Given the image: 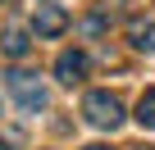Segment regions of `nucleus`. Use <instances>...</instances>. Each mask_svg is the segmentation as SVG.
<instances>
[{
    "mask_svg": "<svg viewBox=\"0 0 155 150\" xmlns=\"http://www.w3.org/2000/svg\"><path fill=\"white\" fill-rule=\"evenodd\" d=\"M5 87H9V96H14L28 114H37V109L50 105V96H46V87H41V78H37L32 68H9V73H5Z\"/></svg>",
    "mask_w": 155,
    "mask_h": 150,
    "instance_id": "f257e3e1",
    "label": "nucleus"
},
{
    "mask_svg": "<svg viewBox=\"0 0 155 150\" xmlns=\"http://www.w3.org/2000/svg\"><path fill=\"white\" fill-rule=\"evenodd\" d=\"M82 114H87V123H91V127H101V132H114V127L123 123V100H119L114 91H87V100H82Z\"/></svg>",
    "mask_w": 155,
    "mask_h": 150,
    "instance_id": "f03ea898",
    "label": "nucleus"
},
{
    "mask_svg": "<svg viewBox=\"0 0 155 150\" xmlns=\"http://www.w3.org/2000/svg\"><path fill=\"white\" fill-rule=\"evenodd\" d=\"M64 32H68V14H64L59 5H37L32 37H46V41H55V37H64Z\"/></svg>",
    "mask_w": 155,
    "mask_h": 150,
    "instance_id": "7ed1b4c3",
    "label": "nucleus"
},
{
    "mask_svg": "<svg viewBox=\"0 0 155 150\" xmlns=\"http://www.w3.org/2000/svg\"><path fill=\"white\" fill-rule=\"evenodd\" d=\"M87 68H91L87 50H59V59H55V78H59L64 87H73V82L87 78Z\"/></svg>",
    "mask_w": 155,
    "mask_h": 150,
    "instance_id": "20e7f679",
    "label": "nucleus"
},
{
    "mask_svg": "<svg viewBox=\"0 0 155 150\" xmlns=\"http://www.w3.org/2000/svg\"><path fill=\"white\" fill-rule=\"evenodd\" d=\"M0 50H5L9 59H23V55L32 50V27H28V23H18V18H14V23H5V32H0Z\"/></svg>",
    "mask_w": 155,
    "mask_h": 150,
    "instance_id": "39448f33",
    "label": "nucleus"
},
{
    "mask_svg": "<svg viewBox=\"0 0 155 150\" xmlns=\"http://www.w3.org/2000/svg\"><path fill=\"white\" fill-rule=\"evenodd\" d=\"M128 46H132V50H141V55H155V23H150V18L128 23Z\"/></svg>",
    "mask_w": 155,
    "mask_h": 150,
    "instance_id": "423d86ee",
    "label": "nucleus"
},
{
    "mask_svg": "<svg viewBox=\"0 0 155 150\" xmlns=\"http://www.w3.org/2000/svg\"><path fill=\"white\" fill-rule=\"evenodd\" d=\"M137 123L155 132V87H150V91H141V100H137Z\"/></svg>",
    "mask_w": 155,
    "mask_h": 150,
    "instance_id": "0eeeda50",
    "label": "nucleus"
},
{
    "mask_svg": "<svg viewBox=\"0 0 155 150\" xmlns=\"http://www.w3.org/2000/svg\"><path fill=\"white\" fill-rule=\"evenodd\" d=\"M87 150H110V145H87Z\"/></svg>",
    "mask_w": 155,
    "mask_h": 150,
    "instance_id": "6e6552de",
    "label": "nucleus"
},
{
    "mask_svg": "<svg viewBox=\"0 0 155 150\" xmlns=\"http://www.w3.org/2000/svg\"><path fill=\"white\" fill-rule=\"evenodd\" d=\"M137 150H150V145H137Z\"/></svg>",
    "mask_w": 155,
    "mask_h": 150,
    "instance_id": "1a4fd4ad",
    "label": "nucleus"
},
{
    "mask_svg": "<svg viewBox=\"0 0 155 150\" xmlns=\"http://www.w3.org/2000/svg\"><path fill=\"white\" fill-rule=\"evenodd\" d=\"M0 150H5V141H0Z\"/></svg>",
    "mask_w": 155,
    "mask_h": 150,
    "instance_id": "9d476101",
    "label": "nucleus"
}]
</instances>
